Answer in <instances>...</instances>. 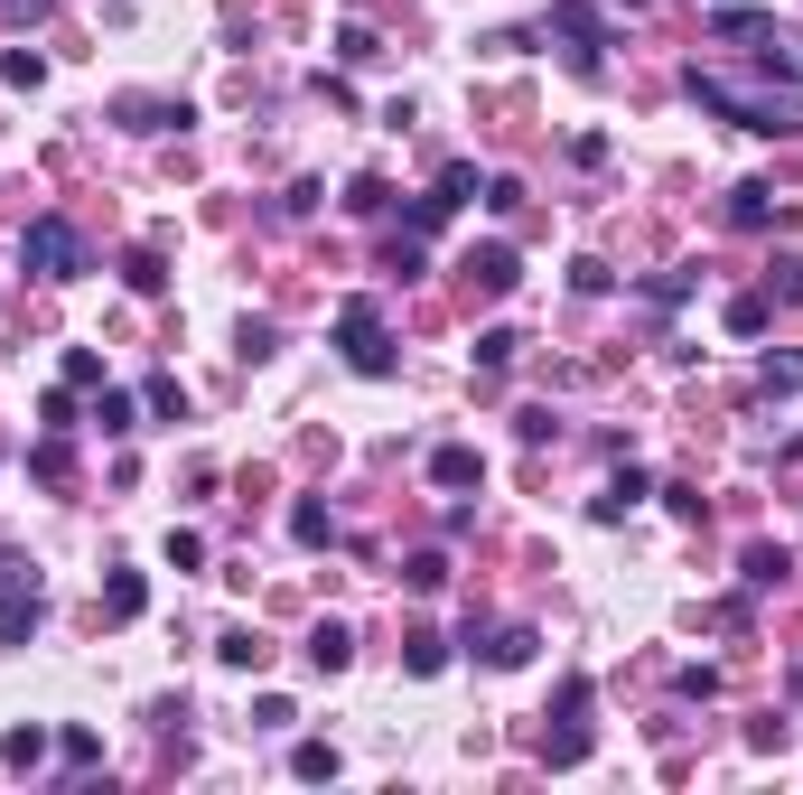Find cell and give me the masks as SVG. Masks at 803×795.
Masks as SVG:
<instances>
[{"label": "cell", "instance_id": "cell-7", "mask_svg": "<svg viewBox=\"0 0 803 795\" xmlns=\"http://www.w3.org/2000/svg\"><path fill=\"white\" fill-rule=\"evenodd\" d=\"M430 477H439V487H467V477H477V449H439Z\"/></svg>", "mask_w": 803, "mask_h": 795}, {"label": "cell", "instance_id": "cell-1", "mask_svg": "<svg viewBox=\"0 0 803 795\" xmlns=\"http://www.w3.org/2000/svg\"><path fill=\"white\" fill-rule=\"evenodd\" d=\"M20 262H28L38 281H75V272H85V244H75L66 215H38V225L20 234Z\"/></svg>", "mask_w": 803, "mask_h": 795}, {"label": "cell", "instance_id": "cell-8", "mask_svg": "<svg viewBox=\"0 0 803 795\" xmlns=\"http://www.w3.org/2000/svg\"><path fill=\"white\" fill-rule=\"evenodd\" d=\"M290 768H299V777H337V748H327V740H309V748L290 758Z\"/></svg>", "mask_w": 803, "mask_h": 795}, {"label": "cell", "instance_id": "cell-3", "mask_svg": "<svg viewBox=\"0 0 803 795\" xmlns=\"http://www.w3.org/2000/svg\"><path fill=\"white\" fill-rule=\"evenodd\" d=\"M28 628H38V589H10V599H0V646H20Z\"/></svg>", "mask_w": 803, "mask_h": 795}, {"label": "cell", "instance_id": "cell-6", "mask_svg": "<svg viewBox=\"0 0 803 795\" xmlns=\"http://www.w3.org/2000/svg\"><path fill=\"white\" fill-rule=\"evenodd\" d=\"M140 599H150V589H140V571H113V589H103V608H113V618H140Z\"/></svg>", "mask_w": 803, "mask_h": 795}, {"label": "cell", "instance_id": "cell-9", "mask_svg": "<svg viewBox=\"0 0 803 795\" xmlns=\"http://www.w3.org/2000/svg\"><path fill=\"white\" fill-rule=\"evenodd\" d=\"M766 384H776V394H803V356H766Z\"/></svg>", "mask_w": 803, "mask_h": 795}, {"label": "cell", "instance_id": "cell-2", "mask_svg": "<svg viewBox=\"0 0 803 795\" xmlns=\"http://www.w3.org/2000/svg\"><path fill=\"white\" fill-rule=\"evenodd\" d=\"M337 337H346V365H355V374H384V365H392V356H384V319H374L365 300L346 309V327H337Z\"/></svg>", "mask_w": 803, "mask_h": 795}, {"label": "cell", "instance_id": "cell-5", "mask_svg": "<svg viewBox=\"0 0 803 795\" xmlns=\"http://www.w3.org/2000/svg\"><path fill=\"white\" fill-rule=\"evenodd\" d=\"M309 655H318V664H327V674H337V664H346V655H355V636H346V628H337V618H327V628H318V636H309Z\"/></svg>", "mask_w": 803, "mask_h": 795}, {"label": "cell", "instance_id": "cell-4", "mask_svg": "<svg viewBox=\"0 0 803 795\" xmlns=\"http://www.w3.org/2000/svg\"><path fill=\"white\" fill-rule=\"evenodd\" d=\"M467 272H477V290H514V253H505V244H486Z\"/></svg>", "mask_w": 803, "mask_h": 795}]
</instances>
